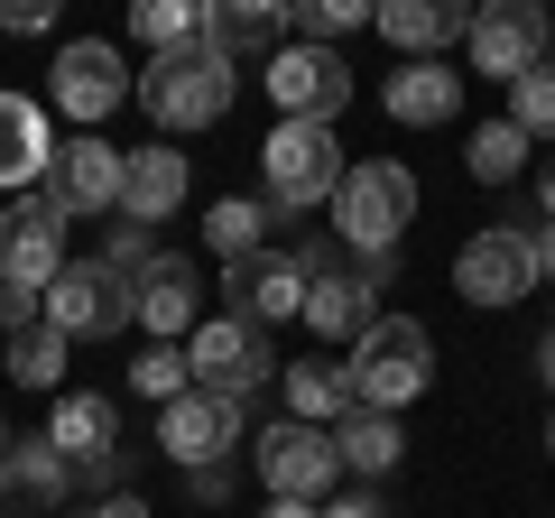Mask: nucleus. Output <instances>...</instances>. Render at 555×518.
<instances>
[{"label": "nucleus", "mask_w": 555, "mask_h": 518, "mask_svg": "<svg viewBox=\"0 0 555 518\" xmlns=\"http://www.w3.org/2000/svg\"><path fill=\"white\" fill-rule=\"evenodd\" d=\"M463 167H473L481 185H509L518 167H528V130H518L509 112H500V120H481V130H473V148H463Z\"/></svg>", "instance_id": "c85d7f7f"}, {"label": "nucleus", "mask_w": 555, "mask_h": 518, "mask_svg": "<svg viewBox=\"0 0 555 518\" xmlns=\"http://www.w3.org/2000/svg\"><path fill=\"white\" fill-rule=\"evenodd\" d=\"M93 518H149V509H139V491H112V500H102Z\"/></svg>", "instance_id": "e433bc0d"}, {"label": "nucleus", "mask_w": 555, "mask_h": 518, "mask_svg": "<svg viewBox=\"0 0 555 518\" xmlns=\"http://www.w3.org/2000/svg\"><path fill=\"white\" fill-rule=\"evenodd\" d=\"M306 324H315L324 342H361V334L379 324L371 279H361V269H343V279H315V287H306Z\"/></svg>", "instance_id": "b1692460"}, {"label": "nucleus", "mask_w": 555, "mask_h": 518, "mask_svg": "<svg viewBox=\"0 0 555 518\" xmlns=\"http://www.w3.org/2000/svg\"><path fill=\"white\" fill-rule=\"evenodd\" d=\"M269 204H259V195H222L214 204V213H204V241H214V250L222 259H250V250H269Z\"/></svg>", "instance_id": "bb28decb"}, {"label": "nucleus", "mask_w": 555, "mask_h": 518, "mask_svg": "<svg viewBox=\"0 0 555 518\" xmlns=\"http://www.w3.org/2000/svg\"><path fill=\"white\" fill-rule=\"evenodd\" d=\"M379 102H389V120H408V130H436V120L463 112V75L454 65H398V75L379 83Z\"/></svg>", "instance_id": "4be33fe9"}, {"label": "nucleus", "mask_w": 555, "mask_h": 518, "mask_svg": "<svg viewBox=\"0 0 555 518\" xmlns=\"http://www.w3.org/2000/svg\"><path fill=\"white\" fill-rule=\"evenodd\" d=\"M537 204H546V222H555V167H546V185H537Z\"/></svg>", "instance_id": "a19ab883"}, {"label": "nucleus", "mask_w": 555, "mask_h": 518, "mask_svg": "<svg viewBox=\"0 0 555 518\" xmlns=\"http://www.w3.org/2000/svg\"><path fill=\"white\" fill-rule=\"evenodd\" d=\"M158 444H167V463H185V472H214V463H232V444H241V399L185 389L177 407H158Z\"/></svg>", "instance_id": "dca6fc26"}, {"label": "nucleus", "mask_w": 555, "mask_h": 518, "mask_svg": "<svg viewBox=\"0 0 555 518\" xmlns=\"http://www.w3.org/2000/svg\"><path fill=\"white\" fill-rule=\"evenodd\" d=\"M65 491H75V472H65V454L47 436L0 444V518H38V509H56Z\"/></svg>", "instance_id": "a211bd4d"}, {"label": "nucleus", "mask_w": 555, "mask_h": 518, "mask_svg": "<svg viewBox=\"0 0 555 518\" xmlns=\"http://www.w3.org/2000/svg\"><path fill=\"white\" fill-rule=\"evenodd\" d=\"M149 232H139V222H112V250H102V269H120V279H139V269H149Z\"/></svg>", "instance_id": "72a5a7b5"}, {"label": "nucleus", "mask_w": 555, "mask_h": 518, "mask_svg": "<svg viewBox=\"0 0 555 518\" xmlns=\"http://www.w3.org/2000/svg\"><path fill=\"white\" fill-rule=\"evenodd\" d=\"M287 417L297 426H343L352 417V371L343 361H287Z\"/></svg>", "instance_id": "a878e982"}, {"label": "nucleus", "mask_w": 555, "mask_h": 518, "mask_svg": "<svg viewBox=\"0 0 555 518\" xmlns=\"http://www.w3.org/2000/svg\"><path fill=\"white\" fill-rule=\"evenodd\" d=\"M222 287H232V315L259 324V334L287 324V315H306V269H297V250H278V241H269V250H250V259H232Z\"/></svg>", "instance_id": "f3484780"}, {"label": "nucleus", "mask_w": 555, "mask_h": 518, "mask_svg": "<svg viewBox=\"0 0 555 518\" xmlns=\"http://www.w3.org/2000/svg\"><path fill=\"white\" fill-rule=\"evenodd\" d=\"M47 444L65 454V472H75V481H102V491L120 481V407H112V399H93V389L56 399V417H47Z\"/></svg>", "instance_id": "4468645a"}, {"label": "nucleus", "mask_w": 555, "mask_h": 518, "mask_svg": "<svg viewBox=\"0 0 555 518\" xmlns=\"http://www.w3.org/2000/svg\"><path fill=\"white\" fill-rule=\"evenodd\" d=\"M537 279H546L537 269V232H509V222H491V232H473L454 250V297L463 306H518Z\"/></svg>", "instance_id": "423d86ee"}, {"label": "nucleus", "mask_w": 555, "mask_h": 518, "mask_svg": "<svg viewBox=\"0 0 555 518\" xmlns=\"http://www.w3.org/2000/svg\"><path fill=\"white\" fill-rule=\"evenodd\" d=\"M0 28H10V38H38V28H56V10H47V0H0Z\"/></svg>", "instance_id": "f704fd0d"}, {"label": "nucleus", "mask_w": 555, "mask_h": 518, "mask_svg": "<svg viewBox=\"0 0 555 518\" xmlns=\"http://www.w3.org/2000/svg\"><path fill=\"white\" fill-rule=\"evenodd\" d=\"M185 371H195V389H214V399H250L278 361H269V334H259V324L204 315L195 334H185Z\"/></svg>", "instance_id": "6e6552de"}, {"label": "nucleus", "mask_w": 555, "mask_h": 518, "mask_svg": "<svg viewBox=\"0 0 555 518\" xmlns=\"http://www.w3.org/2000/svg\"><path fill=\"white\" fill-rule=\"evenodd\" d=\"M259 83H269L278 120H324V130H334L343 102H352V65H343L334 47H278V56L259 65Z\"/></svg>", "instance_id": "0eeeda50"}, {"label": "nucleus", "mask_w": 555, "mask_h": 518, "mask_svg": "<svg viewBox=\"0 0 555 518\" xmlns=\"http://www.w3.org/2000/svg\"><path fill=\"white\" fill-rule=\"evenodd\" d=\"M250 463H259V481H269V500H315V509H324V491L343 481V463H334V436H324V426H297V417L259 426Z\"/></svg>", "instance_id": "1a4fd4ad"}, {"label": "nucleus", "mask_w": 555, "mask_h": 518, "mask_svg": "<svg viewBox=\"0 0 555 518\" xmlns=\"http://www.w3.org/2000/svg\"><path fill=\"white\" fill-rule=\"evenodd\" d=\"M185 204V158L177 148H130V177H120V222H167Z\"/></svg>", "instance_id": "5701e85b"}, {"label": "nucleus", "mask_w": 555, "mask_h": 518, "mask_svg": "<svg viewBox=\"0 0 555 518\" xmlns=\"http://www.w3.org/2000/svg\"><path fill=\"white\" fill-rule=\"evenodd\" d=\"M324 213H334V241H343L352 259H389L398 232L416 222V177H408L398 158H361L352 177L334 185V204H324Z\"/></svg>", "instance_id": "f03ea898"}, {"label": "nucleus", "mask_w": 555, "mask_h": 518, "mask_svg": "<svg viewBox=\"0 0 555 518\" xmlns=\"http://www.w3.org/2000/svg\"><path fill=\"white\" fill-rule=\"evenodd\" d=\"M473 75H491V83H518L528 65H546V47H555V20L537 10V0H491V10H473Z\"/></svg>", "instance_id": "9d476101"}, {"label": "nucleus", "mask_w": 555, "mask_h": 518, "mask_svg": "<svg viewBox=\"0 0 555 518\" xmlns=\"http://www.w3.org/2000/svg\"><path fill=\"white\" fill-rule=\"evenodd\" d=\"M509 120L528 130V148H537V140H555V56H546V65H528V75L509 83Z\"/></svg>", "instance_id": "2f4dec72"}, {"label": "nucleus", "mask_w": 555, "mask_h": 518, "mask_svg": "<svg viewBox=\"0 0 555 518\" xmlns=\"http://www.w3.org/2000/svg\"><path fill=\"white\" fill-rule=\"evenodd\" d=\"M537 379H546V389H555V324H546V334H537Z\"/></svg>", "instance_id": "58836bf2"}, {"label": "nucleus", "mask_w": 555, "mask_h": 518, "mask_svg": "<svg viewBox=\"0 0 555 518\" xmlns=\"http://www.w3.org/2000/svg\"><path fill=\"white\" fill-rule=\"evenodd\" d=\"M130 38L149 47V56L195 47V38H204V0H139V10H130Z\"/></svg>", "instance_id": "cd10ccee"}, {"label": "nucleus", "mask_w": 555, "mask_h": 518, "mask_svg": "<svg viewBox=\"0 0 555 518\" xmlns=\"http://www.w3.org/2000/svg\"><path fill=\"white\" fill-rule=\"evenodd\" d=\"M398 454H408V436H398V417H379V407H352V417L334 426V463L352 481H389Z\"/></svg>", "instance_id": "393cba45"}, {"label": "nucleus", "mask_w": 555, "mask_h": 518, "mask_svg": "<svg viewBox=\"0 0 555 518\" xmlns=\"http://www.w3.org/2000/svg\"><path fill=\"white\" fill-rule=\"evenodd\" d=\"M297 38V0H204V47L222 56H278V47Z\"/></svg>", "instance_id": "6ab92c4d"}, {"label": "nucleus", "mask_w": 555, "mask_h": 518, "mask_svg": "<svg viewBox=\"0 0 555 518\" xmlns=\"http://www.w3.org/2000/svg\"><path fill=\"white\" fill-rule=\"evenodd\" d=\"M361 28H371L361 0H306V10H297V38L306 47H343V38H361Z\"/></svg>", "instance_id": "473e14b6"}, {"label": "nucleus", "mask_w": 555, "mask_h": 518, "mask_svg": "<svg viewBox=\"0 0 555 518\" xmlns=\"http://www.w3.org/2000/svg\"><path fill=\"white\" fill-rule=\"evenodd\" d=\"M10 379H20V389H56V379H65V334L47 315L10 334Z\"/></svg>", "instance_id": "c756f323"}, {"label": "nucleus", "mask_w": 555, "mask_h": 518, "mask_svg": "<svg viewBox=\"0 0 555 518\" xmlns=\"http://www.w3.org/2000/svg\"><path fill=\"white\" fill-rule=\"evenodd\" d=\"M426 379H436V334H426L416 315H379L371 334L352 342V407L398 417V407H408Z\"/></svg>", "instance_id": "20e7f679"}, {"label": "nucleus", "mask_w": 555, "mask_h": 518, "mask_svg": "<svg viewBox=\"0 0 555 518\" xmlns=\"http://www.w3.org/2000/svg\"><path fill=\"white\" fill-rule=\"evenodd\" d=\"M139 93V112L158 120L167 140H185V130H214L222 112H232V93H241V65L222 56V47H167V56H149V75L130 83Z\"/></svg>", "instance_id": "f257e3e1"}, {"label": "nucleus", "mask_w": 555, "mask_h": 518, "mask_svg": "<svg viewBox=\"0 0 555 518\" xmlns=\"http://www.w3.org/2000/svg\"><path fill=\"white\" fill-rule=\"evenodd\" d=\"M259 518H324V509H315V500H269Z\"/></svg>", "instance_id": "4c0bfd02"}, {"label": "nucleus", "mask_w": 555, "mask_h": 518, "mask_svg": "<svg viewBox=\"0 0 555 518\" xmlns=\"http://www.w3.org/2000/svg\"><path fill=\"white\" fill-rule=\"evenodd\" d=\"M379 38L398 47V65H444V47L473 38V10H454V0H389Z\"/></svg>", "instance_id": "aec40b11"}, {"label": "nucleus", "mask_w": 555, "mask_h": 518, "mask_svg": "<svg viewBox=\"0 0 555 518\" xmlns=\"http://www.w3.org/2000/svg\"><path fill=\"white\" fill-rule=\"evenodd\" d=\"M324 518H389V509H379L371 491H343V500H324Z\"/></svg>", "instance_id": "c9c22d12"}, {"label": "nucleus", "mask_w": 555, "mask_h": 518, "mask_svg": "<svg viewBox=\"0 0 555 518\" xmlns=\"http://www.w3.org/2000/svg\"><path fill=\"white\" fill-rule=\"evenodd\" d=\"M130 324L149 342H185L204 324V279H195V259H177V250H158L149 269L130 279Z\"/></svg>", "instance_id": "2eb2a0df"}, {"label": "nucleus", "mask_w": 555, "mask_h": 518, "mask_svg": "<svg viewBox=\"0 0 555 518\" xmlns=\"http://www.w3.org/2000/svg\"><path fill=\"white\" fill-rule=\"evenodd\" d=\"M47 324H56L65 342H112V334H130V279L102 269V259H65L56 287H47Z\"/></svg>", "instance_id": "39448f33"}, {"label": "nucleus", "mask_w": 555, "mask_h": 518, "mask_svg": "<svg viewBox=\"0 0 555 518\" xmlns=\"http://www.w3.org/2000/svg\"><path fill=\"white\" fill-rule=\"evenodd\" d=\"M546 463H555V417H546Z\"/></svg>", "instance_id": "79ce46f5"}, {"label": "nucleus", "mask_w": 555, "mask_h": 518, "mask_svg": "<svg viewBox=\"0 0 555 518\" xmlns=\"http://www.w3.org/2000/svg\"><path fill=\"white\" fill-rule=\"evenodd\" d=\"M65 269V213L47 195H20L10 213H0V279L28 287V297H47Z\"/></svg>", "instance_id": "ddd939ff"}, {"label": "nucleus", "mask_w": 555, "mask_h": 518, "mask_svg": "<svg viewBox=\"0 0 555 518\" xmlns=\"http://www.w3.org/2000/svg\"><path fill=\"white\" fill-rule=\"evenodd\" d=\"M259 177H269V213L334 204V185L352 177V158H343V130H324V120H278L269 140H259Z\"/></svg>", "instance_id": "7ed1b4c3"}, {"label": "nucleus", "mask_w": 555, "mask_h": 518, "mask_svg": "<svg viewBox=\"0 0 555 518\" xmlns=\"http://www.w3.org/2000/svg\"><path fill=\"white\" fill-rule=\"evenodd\" d=\"M0 444H10V417H0Z\"/></svg>", "instance_id": "37998d69"}, {"label": "nucleus", "mask_w": 555, "mask_h": 518, "mask_svg": "<svg viewBox=\"0 0 555 518\" xmlns=\"http://www.w3.org/2000/svg\"><path fill=\"white\" fill-rule=\"evenodd\" d=\"M120 102H130V65H120L112 38H75V47H56V112L75 120V140H83V130H102Z\"/></svg>", "instance_id": "f8f14e48"}, {"label": "nucleus", "mask_w": 555, "mask_h": 518, "mask_svg": "<svg viewBox=\"0 0 555 518\" xmlns=\"http://www.w3.org/2000/svg\"><path fill=\"white\" fill-rule=\"evenodd\" d=\"M47 158H56V130H47V102L28 93H0V185L10 195H38Z\"/></svg>", "instance_id": "412c9836"}, {"label": "nucleus", "mask_w": 555, "mask_h": 518, "mask_svg": "<svg viewBox=\"0 0 555 518\" xmlns=\"http://www.w3.org/2000/svg\"><path fill=\"white\" fill-rule=\"evenodd\" d=\"M120 177H130V158H120L102 130H83V140H65L56 158H47V185H38V195L56 204L65 222H83V213H120Z\"/></svg>", "instance_id": "9b49d317"}, {"label": "nucleus", "mask_w": 555, "mask_h": 518, "mask_svg": "<svg viewBox=\"0 0 555 518\" xmlns=\"http://www.w3.org/2000/svg\"><path fill=\"white\" fill-rule=\"evenodd\" d=\"M83 518H93V509H83Z\"/></svg>", "instance_id": "c03bdc74"}, {"label": "nucleus", "mask_w": 555, "mask_h": 518, "mask_svg": "<svg viewBox=\"0 0 555 518\" xmlns=\"http://www.w3.org/2000/svg\"><path fill=\"white\" fill-rule=\"evenodd\" d=\"M537 269H546V279H555V222H546V232H537Z\"/></svg>", "instance_id": "ea45409f"}, {"label": "nucleus", "mask_w": 555, "mask_h": 518, "mask_svg": "<svg viewBox=\"0 0 555 518\" xmlns=\"http://www.w3.org/2000/svg\"><path fill=\"white\" fill-rule=\"evenodd\" d=\"M130 389H139V399H158V407H177L185 389H195V371H185V342H149V352L130 361Z\"/></svg>", "instance_id": "7c9ffc66"}]
</instances>
